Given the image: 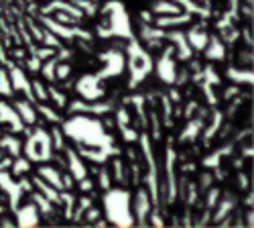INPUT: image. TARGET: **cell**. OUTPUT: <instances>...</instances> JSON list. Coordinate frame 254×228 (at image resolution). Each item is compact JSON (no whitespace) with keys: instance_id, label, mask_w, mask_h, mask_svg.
Wrapping results in <instances>:
<instances>
[{"instance_id":"6da1fadb","label":"cell","mask_w":254,"mask_h":228,"mask_svg":"<svg viewBox=\"0 0 254 228\" xmlns=\"http://www.w3.org/2000/svg\"><path fill=\"white\" fill-rule=\"evenodd\" d=\"M33 92L37 94V98H39L41 102H47V100H49V92H47V90L43 92V84H41L39 79H33Z\"/></svg>"}]
</instances>
